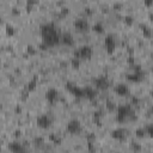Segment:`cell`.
I'll return each instance as SVG.
<instances>
[{
  "mask_svg": "<svg viewBox=\"0 0 153 153\" xmlns=\"http://www.w3.org/2000/svg\"><path fill=\"white\" fill-rule=\"evenodd\" d=\"M71 65H72V67H73L74 69H78L79 66H80V60H79V59H76V57H73Z\"/></svg>",
  "mask_w": 153,
  "mask_h": 153,
  "instance_id": "cell-21",
  "label": "cell"
},
{
  "mask_svg": "<svg viewBox=\"0 0 153 153\" xmlns=\"http://www.w3.org/2000/svg\"><path fill=\"white\" fill-rule=\"evenodd\" d=\"M104 47L107 49L108 54H112L115 51V48H116V40H115V36L114 35H108L104 40Z\"/></svg>",
  "mask_w": 153,
  "mask_h": 153,
  "instance_id": "cell-6",
  "label": "cell"
},
{
  "mask_svg": "<svg viewBox=\"0 0 153 153\" xmlns=\"http://www.w3.org/2000/svg\"><path fill=\"white\" fill-rule=\"evenodd\" d=\"M105 107H107V109L109 110V111H114L115 109H116V107H115V104L112 103V102H107V104H105Z\"/></svg>",
  "mask_w": 153,
  "mask_h": 153,
  "instance_id": "cell-25",
  "label": "cell"
},
{
  "mask_svg": "<svg viewBox=\"0 0 153 153\" xmlns=\"http://www.w3.org/2000/svg\"><path fill=\"white\" fill-rule=\"evenodd\" d=\"M41 36H42V42L48 48L55 47L60 43V34L54 23H47L42 25Z\"/></svg>",
  "mask_w": 153,
  "mask_h": 153,
  "instance_id": "cell-1",
  "label": "cell"
},
{
  "mask_svg": "<svg viewBox=\"0 0 153 153\" xmlns=\"http://www.w3.org/2000/svg\"><path fill=\"white\" fill-rule=\"evenodd\" d=\"M26 3H28V6L32 7V6H35V5L38 4V0H26Z\"/></svg>",
  "mask_w": 153,
  "mask_h": 153,
  "instance_id": "cell-27",
  "label": "cell"
},
{
  "mask_svg": "<svg viewBox=\"0 0 153 153\" xmlns=\"http://www.w3.org/2000/svg\"><path fill=\"white\" fill-rule=\"evenodd\" d=\"M96 96H97V90H96L93 86H86V87H84V98L94 99Z\"/></svg>",
  "mask_w": 153,
  "mask_h": 153,
  "instance_id": "cell-14",
  "label": "cell"
},
{
  "mask_svg": "<svg viewBox=\"0 0 153 153\" xmlns=\"http://www.w3.org/2000/svg\"><path fill=\"white\" fill-rule=\"evenodd\" d=\"M60 42L64 44V46H67V47H73L74 46V37L72 36L71 32H65L60 36Z\"/></svg>",
  "mask_w": 153,
  "mask_h": 153,
  "instance_id": "cell-12",
  "label": "cell"
},
{
  "mask_svg": "<svg viewBox=\"0 0 153 153\" xmlns=\"http://www.w3.org/2000/svg\"><path fill=\"white\" fill-rule=\"evenodd\" d=\"M133 115V108L129 104L120 105L117 108V115H116V121L119 123H124L130 116Z\"/></svg>",
  "mask_w": 153,
  "mask_h": 153,
  "instance_id": "cell-2",
  "label": "cell"
},
{
  "mask_svg": "<svg viewBox=\"0 0 153 153\" xmlns=\"http://www.w3.org/2000/svg\"><path fill=\"white\" fill-rule=\"evenodd\" d=\"M36 85H37V82H36V79H32V80H30V82L26 84V86H25V90H26V92H31V91H34V90L36 89Z\"/></svg>",
  "mask_w": 153,
  "mask_h": 153,
  "instance_id": "cell-18",
  "label": "cell"
},
{
  "mask_svg": "<svg viewBox=\"0 0 153 153\" xmlns=\"http://www.w3.org/2000/svg\"><path fill=\"white\" fill-rule=\"evenodd\" d=\"M89 28H90V25H89L87 21L84 18H78L74 22V29L79 32H86L89 30Z\"/></svg>",
  "mask_w": 153,
  "mask_h": 153,
  "instance_id": "cell-9",
  "label": "cell"
},
{
  "mask_svg": "<svg viewBox=\"0 0 153 153\" xmlns=\"http://www.w3.org/2000/svg\"><path fill=\"white\" fill-rule=\"evenodd\" d=\"M126 133H127V132H126L124 129L119 128V129H115V130L111 132V137H112L114 139H116V140L122 141V140H124L126 137H127V134H126Z\"/></svg>",
  "mask_w": 153,
  "mask_h": 153,
  "instance_id": "cell-15",
  "label": "cell"
},
{
  "mask_svg": "<svg viewBox=\"0 0 153 153\" xmlns=\"http://www.w3.org/2000/svg\"><path fill=\"white\" fill-rule=\"evenodd\" d=\"M109 86H110V82H109V79L107 78V76H104V75L98 76V78H96L93 80V87L96 90L104 91V90H108Z\"/></svg>",
  "mask_w": 153,
  "mask_h": 153,
  "instance_id": "cell-4",
  "label": "cell"
},
{
  "mask_svg": "<svg viewBox=\"0 0 153 153\" xmlns=\"http://www.w3.org/2000/svg\"><path fill=\"white\" fill-rule=\"evenodd\" d=\"M6 35L7 36H13L14 34H16V30H14V28L12 26V25H10V24H7L6 25Z\"/></svg>",
  "mask_w": 153,
  "mask_h": 153,
  "instance_id": "cell-20",
  "label": "cell"
},
{
  "mask_svg": "<svg viewBox=\"0 0 153 153\" xmlns=\"http://www.w3.org/2000/svg\"><path fill=\"white\" fill-rule=\"evenodd\" d=\"M135 134H137L138 138H145L146 137V130H145V128H139V129H137Z\"/></svg>",
  "mask_w": 153,
  "mask_h": 153,
  "instance_id": "cell-23",
  "label": "cell"
},
{
  "mask_svg": "<svg viewBox=\"0 0 153 153\" xmlns=\"http://www.w3.org/2000/svg\"><path fill=\"white\" fill-rule=\"evenodd\" d=\"M35 142H36V144H42L43 140H42V138H36V139H35Z\"/></svg>",
  "mask_w": 153,
  "mask_h": 153,
  "instance_id": "cell-30",
  "label": "cell"
},
{
  "mask_svg": "<svg viewBox=\"0 0 153 153\" xmlns=\"http://www.w3.org/2000/svg\"><path fill=\"white\" fill-rule=\"evenodd\" d=\"M9 149L11 152H14V153H19V152H24L25 151V147L18 141H14V142H11L9 145Z\"/></svg>",
  "mask_w": 153,
  "mask_h": 153,
  "instance_id": "cell-16",
  "label": "cell"
},
{
  "mask_svg": "<svg viewBox=\"0 0 153 153\" xmlns=\"http://www.w3.org/2000/svg\"><path fill=\"white\" fill-rule=\"evenodd\" d=\"M46 99L49 104H55L59 99V92H57L56 89H49L46 92Z\"/></svg>",
  "mask_w": 153,
  "mask_h": 153,
  "instance_id": "cell-11",
  "label": "cell"
},
{
  "mask_svg": "<svg viewBox=\"0 0 153 153\" xmlns=\"http://www.w3.org/2000/svg\"><path fill=\"white\" fill-rule=\"evenodd\" d=\"M92 30L96 32V34H104V31H105V29H104V25L102 24V23H96L94 25H93V28H92Z\"/></svg>",
  "mask_w": 153,
  "mask_h": 153,
  "instance_id": "cell-17",
  "label": "cell"
},
{
  "mask_svg": "<svg viewBox=\"0 0 153 153\" xmlns=\"http://www.w3.org/2000/svg\"><path fill=\"white\" fill-rule=\"evenodd\" d=\"M144 5L146 7H151L153 5V0H144Z\"/></svg>",
  "mask_w": 153,
  "mask_h": 153,
  "instance_id": "cell-28",
  "label": "cell"
},
{
  "mask_svg": "<svg viewBox=\"0 0 153 153\" xmlns=\"http://www.w3.org/2000/svg\"><path fill=\"white\" fill-rule=\"evenodd\" d=\"M137 67L138 68H135L132 74H129L127 76L128 80L132 82V83H140V82L144 80V72L141 71V68H139V66H137Z\"/></svg>",
  "mask_w": 153,
  "mask_h": 153,
  "instance_id": "cell-7",
  "label": "cell"
},
{
  "mask_svg": "<svg viewBox=\"0 0 153 153\" xmlns=\"http://www.w3.org/2000/svg\"><path fill=\"white\" fill-rule=\"evenodd\" d=\"M51 124V119L48 116V115L43 114V115H40L37 117V126L40 127L41 129H48Z\"/></svg>",
  "mask_w": 153,
  "mask_h": 153,
  "instance_id": "cell-8",
  "label": "cell"
},
{
  "mask_svg": "<svg viewBox=\"0 0 153 153\" xmlns=\"http://www.w3.org/2000/svg\"><path fill=\"white\" fill-rule=\"evenodd\" d=\"M83 127H82V123L78 121V120H71L67 126H66V130L72 134V135H76V134H79L82 132Z\"/></svg>",
  "mask_w": 153,
  "mask_h": 153,
  "instance_id": "cell-5",
  "label": "cell"
},
{
  "mask_svg": "<svg viewBox=\"0 0 153 153\" xmlns=\"http://www.w3.org/2000/svg\"><path fill=\"white\" fill-rule=\"evenodd\" d=\"M115 93H116L117 96H120V97H126V96L129 94V89L124 84H119V85L115 86Z\"/></svg>",
  "mask_w": 153,
  "mask_h": 153,
  "instance_id": "cell-13",
  "label": "cell"
},
{
  "mask_svg": "<svg viewBox=\"0 0 153 153\" xmlns=\"http://www.w3.org/2000/svg\"><path fill=\"white\" fill-rule=\"evenodd\" d=\"M124 24L128 26H132L134 24V18L132 16H126L124 17Z\"/></svg>",
  "mask_w": 153,
  "mask_h": 153,
  "instance_id": "cell-22",
  "label": "cell"
},
{
  "mask_svg": "<svg viewBox=\"0 0 153 153\" xmlns=\"http://www.w3.org/2000/svg\"><path fill=\"white\" fill-rule=\"evenodd\" d=\"M68 13H69V10H68V9L64 7V9L61 10V16H62V17H66V16H67Z\"/></svg>",
  "mask_w": 153,
  "mask_h": 153,
  "instance_id": "cell-29",
  "label": "cell"
},
{
  "mask_svg": "<svg viewBox=\"0 0 153 153\" xmlns=\"http://www.w3.org/2000/svg\"><path fill=\"white\" fill-rule=\"evenodd\" d=\"M142 34H144V36H145L146 38H151V36H152V30H151L148 26L144 25V28H142Z\"/></svg>",
  "mask_w": 153,
  "mask_h": 153,
  "instance_id": "cell-19",
  "label": "cell"
},
{
  "mask_svg": "<svg viewBox=\"0 0 153 153\" xmlns=\"http://www.w3.org/2000/svg\"><path fill=\"white\" fill-rule=\"evenodd\" d=\"M66 87H67V90H68L73 96H75V97L84 98V89L76 86V85H74V84H71V83H68V84L66 85Z\"/></svg>",
  "mask_w": 153,
  "mask_h": 153,
  "instance_id": "cell-10",
  "label": "cell"
},
{
  "mask_svg": "<svg viewBox=\"0 0 153 153\" xmlns=\"http://www.w3.org/2000/svg\"><path fill=\"white\" fill-rule=\"evenodd\" d=\"M145 130H146V134L148 137H152L153 135V128H152V124H148L147 127H145Z\"/></svg>",
  "mask_w": 153,
  "mask_h": 153,
  "instance_id": "cell-26",
  "label": "cell"
},
{
  "mask_svg": "<svg viewBox=\"0 0 153 153\" xmlns=\"http://www.w3.org/2000/svg\"><path fill=\"white\" fill-rule=\"evenodd\" d=\"M26 51H28V54H30V55H36V53H37V49H36L35 47H32V46H28V49H26Z\"/></svg>",
  "mask_w": 153,
  "mask_h": 153,
  "instance_id": "cell-24",
  "label": "cell"
},
{
  "mask_svg": "<svg viewBox=\"0 0 153 153\" xmlns=\"http://www.w3.org/2000/svg\"><path fill=\"white\" fill-rule=\"evenodd\" d=\"M93 55V49L90 46H82L76 50H74V57L79 60H90Z\"/></svg>",
  "mask_w": 153,
  "mask_h": 153,
  "instance_id": "cell-3",
  "label": "cell"
}]
</instances>
